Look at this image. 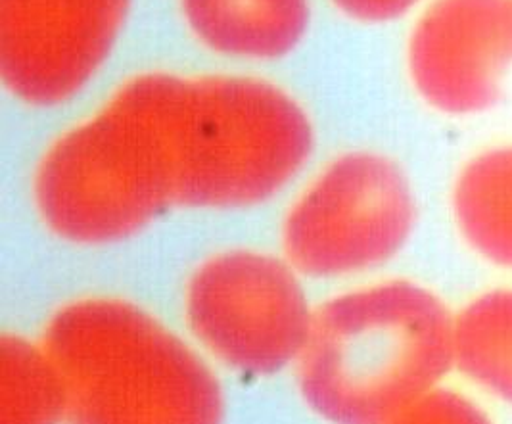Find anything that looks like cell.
Returning a JSON list of instances; mask_svg holds the SVG:
<instances>
[{
    "mask_svg": "<svg viewBox=\"0 0 512 424\" xmlns=\"http://www.w3.org/2000/svg\"><path fill=\"white\" fill-rule=\"evenodd\" d=\"M388 424H491L486 411L465 394L438 388Z\"/></svg>",
    "mask_w": 512,
    "mask_h": 424,
    "instance_id": "obj_13",
    "label": "cell"
},
{
    "mask_svg": "<svg viewBox=\"0 0 512 424\" xmlns=\"http://www.w3.org/2000/svg\"><path fill=\"white\" fill-rule=\"evenodd\" d=\"M31 200L48 233L73 246L117 244L177 208L160 71L127 77L50 142L33 171Z\"/></svg>",
    "mask_w": 512,
    "mask_h": 424,
    "instance_id": "obj_2",
    "label": "cell"
},
{
    "mask_svg": "<svg viewBox=\"0 0 512 424\" xmlns=\"http://www.w3.org/2000/svg\"><path fill=\"white\" fill-rule=\"evenodd\" d=\"M183 309L204 352L254 377L296 363L313 317L296 269L244 248L198 263L185 284Z\"/></svg>",
    "mask_w": 512,
    "mask_h": 424,
    "instance_id": "obj_6",
    "label": "cell"
},
{
    "mask_svg": "<svg viewBox=\"0 0 512 424\" xmlns=\"http://www.w3.org/2000/svg\"><path fill=\"white\" fill-rule=\"evenodd\" d=\"M133 0H0V81L29 108L79 95L116 47Z\"/></svg>",
    "mask_w": 512,
    "mask_h": 424,
    "instance_id": "obj_7",
    "label": "cell"
},
{
    "mask_svg": "<svg viewBox=\"0 0 512 424\" xmlns=\"http://www.w3.org/2000/svg\"><path fill=\"white\" fill-rule=\"evenodd\" d=\"M194 41L240 62H275L309 29V0H177Z\"/></svg>",
    "mask_w": 512,
    "mask_h": 424,
    "instance_id": "obj_9",
    "label": "cell"
},
{
    "mask_svg": "<svg viewBox=\"0 0 512 424\" xmlns=\"http://www.w3.org/2000/svg\"><path fill=\"white\" fill-rule=\"evenodd\" d=\"M177 208L240 210L279 194L309 160L313 123L277 83L181 75L173 106Z\"/></svg>",
    "mask_w": 512,
    "mask_h": 424,
    "instance_id": "obj_4",
    "label": "cell"
},
{
    "mask_svg": "<svg viewBox=\"0 0 512 424\" xmlns=\"http://www.w3.org/2000/svg\"><path fill=\"white\" fill-rule=\"evenodd\" d=\"M453 371L512 405V286L486 290L453 313Z\"/></svg>",
    "mask_w": 512,
    "mask_h": 424,
    "instance_id": "obj_11",
    "label": "cell"
},
{
    "mask_svg": "<svg viewBox=\"0 0 512 424\" xmlns=\"http://www.w3.org/2000/svg\"><path fill=\"white\" fill-rule=\"evenodd\" d=\"M0 380V424L66 421V388L43 344L2 336Z\"/></svg>",
    "mask_w": 512,
    "mask_h": 424,
    "instance_id": "obj_12",
    "label": "cell"
},
{
    "mask_svg": "<svg viewBox=\"0 0 512 424\" xmlns=\"http://www.w3.org/2000/svg\"><path fill=\"white\" fill-rule=\"evenodd\" d=\"M417 225L415 190L392 158L351 150L317 171L280 227L284 260L309 279H346L394 260Z\"/></svg>",
    "mask_w": 512,
    "mask_h": 424,
    "instance_id": "obj_5",
    "label": "cell"
},
{
    "mask_svg": "<svg viewBox=\"0 0 512 424\" xmlns=\"http://www.w3.org/2000/svg\"><path fill=\"white\" fill-rule=\"evenodd\" d=\"M453 371V313L415 281L388 279L330 298L311 317L296 378L330 424H388Z\"/></svg>",
    "mask_w": 512,
    "mask_h": 424,
    "instance_id": "obj_1",
    "label": "cell"
},
{
    "mask_svg": "<svg viewBox=\"0 0 512 424\" xmlns=\"http://www.w3.org/2000/svg\"><path fill=\"white\" fill-rule=\"evenodd\" d=\"M420 0H330V4L351 22L376 25L394 22L411 12Z\"/></svg>",
    "mask_w": 512,
    "mask_h": 424,
    "instance_id": "obj_14",
    "label": "cell"
},
{
    "mask_svg": "<svg viewBox=\"0 0 512 424\" xmlns=\"http://www.w3.org/2000/svg\"><path fill=\"white\" fill-rule=\"evenodd\" d=\"M41 344L64 382L68 424L223 423V392L204 357L127 300L60 307Z\"/></svg>",
    "mask_w": 512,
    "mask_h": 424,
    "instance_id": "obj_3",
    "label": "cell"
},
{
    "mask_svg": "<svg viewBox=\"0 0 512 424\" xmlns=\"http://www.w3.org/2000/svg\"><path fill=\"white\" fill-rule=\"evenodd\" d=\"M451 215L478 258L512 273V144L466 162L451 189Z\"/></svg>",
    "mask_w": 512,
    "mask_h": 424,
    "instance_id": "obj_10",
    "label": "cell"
},
{
    "mask_svg": "<svg viewBox=\"0 0 512 424\" xmlns=\"http://www.w3.org/2000/svg\"><path fill=\"white\" fill-rule=\"evenodd\" d=\"M405 64L415 93L432 110H488L512 64V0H432L409 33Z\"/></svg>",
    "mask_w": 512,
    "mask_h": 424,
    "instance_id": "obj_8",
    "label": "cell"
}]
</instances>
